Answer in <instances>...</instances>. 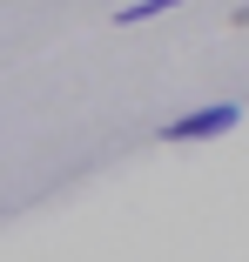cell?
I'll list each match as a JSON object with an SVG mask.
<instances>
[{"instance_id":"cell-1","label":"cell","mask_w":249,"mask_h":262,"mask_svg":"<svg viewBox=\"0 0 249 262\" xmlns=\"http://www.w3.org/2000/svg\"><path fill=\"white\" fill-rule=\"evenodd\" d=\"M242 121V108L236 101H216V108H189V115H175L169 128H162V141L169 148H182V141H216V135H229Z\"/></svg>"},{"instance_id":"cell-2","label":"cell","mask_w":249,"mask_h":262,"mask_svg":"<svg viewBox=\"0 0 249 262\" xmlns=\"http://www.w3.org/2000/svg\"><path fill=\"white\" fill-rule=\"evenodd\" d=\"M169 7H182V0H135V7H121L115 20H121V27H141V20H155V14H169Z\"/></svg>"},{"instance_id":"cell-3","label":"cell","mask_w":249,"mask_h":262,"mask_svg":"<svg viewBox=\"0 0 249 262\" xmlns=\"http://www.w3.org/2000/svg\"><path fill=\"white\" fill-rule=\"evenodd\" d=\"M236 27H249V7H236Z\"/></svg>"}]
</instances>
